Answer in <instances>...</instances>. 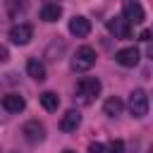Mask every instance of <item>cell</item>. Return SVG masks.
<instances>
[{"label":"cell","mask_w":153,"mask_h":153,"mask_svg":"<svg viewBox=\"0 0 153 153\" xmlns=\"http://www.w3.org/2000/svg\"><path fill=\"white\" fill-rule=\"evenodd\" d=\"M2 108L7 112H22L26 108V100L19 93H7V96H2Z\"/></svg>","instance_id":"cell-11"},{"label":"cell","mask_w":153,"mask_h":153,"mask_svg":"<svg viewBox=\"0 0 153 153\" xmlns=\"http://www.w3.org/2000/svg\"><path fill=\"white\" fill-rule=\"evenodd\" d=\"M93 65H96V50L91 45H81L76 50V55L72 57V69H76V72H86Z\"/></svg>","instance_id":"cell-2"},{"label":"cell","mask_w":153,"mask_h":153,"mask_svg":"<svg viewBox=\"0 0 153 153\" xmlns=\"http://www.w3.org/2000/svg\"><path fill=\"white\" fill-rule=\"evenodd\" d=\"M62 153H76V151H72V148H65V151H62Z\"/></svg>","instance_id":"cell-21"},{"label":"cell","mask_w":153,"mask_h":153,"mask_svg":"<svg viewBox=\"0 0 153 153\" xmlns=\"http://www.w3.org/2000/svg\"><path fill=\"white\" fill-rule=\"evenodd\" d=\"M7 57H10V53H7V48H5V45H0V62H5Z\"/></svg>","instance_id":"cell-19"},{"label":"cell","mask_w":153,"mask_h":153,"mask_svg":"<svg viewBox=\"0 0 153 153\" xmlns=\"http://www.w3.org/2000/svg\"><path fill=\"white\" fill-rule=\"evenodd\" d=\"M60 17H62V5H60V2H45V5L41 7V19H43V22L50 24V22H57Z\"/></svg>","instance_id":"cell-12"},{"label":"cell","mask_w":153,"mask_h":153,"mask_svg":"<svg viewBox=\"0 0 153 153\" xmlns=\"http://www.w3.org/2000/svg\"><path fill=\"white\" fill-rule=\"evenodd\" d=\"M129 115L136 120L148 115V93L143 88H134L129 93Z\"/></svg>","instance_id":"cell-1"},{"label":"cell","mask_w":153,"mask_h":153,"mask_svg":"<svg viewBox=\"0 0 153 153\" xmlns=\"http://www.w3.org/2000/svg\"><path fill=\"white\" fill-rule=\"evenodd\" d=\"M69 33L76 36V38H86V36L91 33V22H88L86 17H81V14L72 17V19H69Z\"/></svg>","instance_id":"cell-8"},{"label":"cell","mask_w":153,"mask_h":153,"mask_svg":"<svg viewBox=\"0 0 153 153\" xmlns=\"http://www.w3.org/2000/svg\"><path fill=\"white\" fill-rule=\"evenodd\" d=\"M122 10H124L122 17H124L129 24H141V22L146 19V12H143V7H141L139 0H122Z\"/></svg>","instance_id":"cell-4"},{"label":"cell","mask_w":153,"mask_h":153,"mask_svg":"<svg viewBox=\"0 0 153 153\" xmlns=\"http://www.w3.org/2000/svg\"><path fill=\"white\" fill-rule=\"evenodd\" d=\"M122 108H124V103H122L117 96H110V98L103 103V112H105L108 117H117V115L122 112Z\"/></svg>","instance_id":"cell-15"},{"label":"cell","mask_w":153,"mask_h":153,"mask_svg":"<svg viewBox=\"0 0 153 153\" xmlns=\"http://www.w3.org/2000/svg\"><path fill=\"white\" fill-rule=\"evenodd\" d=\"M139 57H141L139 48H122V50H117V55H115V60H117L122 67H136V65H139Z\"/></svg>","instance_id":"cell-9"},{"label":"cell","mask_w":153,"mask_h":153,"mask_svg":"<svg viewBox=\"0 0 153 153\" xmlns=\"http://www.w3.org/2000/svg\"><path fill=\"white\" fill-rule=\"evenodd\" d=\"M105 153H124V141L122 139H115L105 146Z\"/></svg>","instance_id":"cell-17"},{"label":"cell","mask_w":153,"mask_h":153,"mask_svg":"<svg viewBox=\"0 0 153 153\" xmlns=\"http://www.w3.org/2000/svg\"><path fill=\"white\" fill-rule=\"evenodd\" d=\"M108 31L115 38H131V24L124 17H112L108 19Z\"/></svg>","instance_id":"cell-7"},{"label":"cell","mask_w":153,"mask_h":153,"mask_svg":"<svg viewBox=\"0 0 153 153\" xmlns=\"http://www.w3.org/2000/svg\"><path fill=\"white\" fill-rule=\"evenodd\" d=\"M48 2H57V0H48Z\"/></svg>","instance_id":"cell-22"},{"label":"cell","mask_w":153,"mask_h":153,"mask_svg":"<svg viewBox=\"0 0 153 153\" xmlns=\"http://www.w3.org/2000/svg\"><path fill=\"white\" fill-rule=\"evenodd\" d=\"M22 134H24L26 141L38 143V141L45 139V127H43V122H38V120H29V122L22 127Z\"/></svg>","instance_id":"cell-6"},{"label":"cell","mask_w":153,"mask_h":153,"mask_svg":"<svg viewBox=\"0 0 153 153\" xmlns=\"http://www.w3.org/2000/svg\"><path fill=\"white\" fill-rule=\"evenodd\" d=\"M38 100H41V105H43L48 112H55V110L60 108V96L53 93V91H43V93L38 96Z\"/></svg>","instance_id":"cell-14"},{"label":"cell","mask_w":153,"mask_h":153,"mask_svg":"<svg viewBox=\"0 0 153 153\" xmlns=\"http://www.w3.org/2000/svg\"><path fill=\"white\" fill-rule=\"evenodd\" d=\"M141 41H151V31H141Z\"/></svg>","instance_id":"cell-20"},{"label":"cell","mask_w":153,"mask_h":153,"mask_svg":"<svg viewBox=\"0 0 153 153\" xmlns=\"http://www.w3.org/2000/svg\"><path fill=\"white\" fill-rule=\"evenodd\" d=\"M26 74H29L31 79H36V81H43V79H45V65L33 57V60L26 62Z\"/></svg>","instance_id":"cell-13"},{"label":"cell","mask_w":153,"mask_h":153,"mask_svg":"<svg viewBox=\"0 0 153 153\" xmlns=\"http://www.w3.org/2000/svg\"><path fill=\"white\" fill-rule=\"evenodd\" d=\"M88 153H105V146L100 141H93V143H88Z\"/></svg>","instance_id":"cell-18"},{"label":"cell","mask_w":153,"mask_h":153,"mask_svg":"<svg viewBox=\"0 0 153 153\" xmlns=\"http://www.w3.org/2000/svg\"><path fill=\"white\" fill-rule=\"evenodd\" d=\"M76 93L81 96L84 103H91V100L100 93V81H98L96 76H81V79L76 81Z\"/></svg>","instance_id":"cell-3"},{"label":"cell","mask_w":153,"mask_h":153,"mask_svg":"<svg viewBox=\"0 0 153 153\" xmlns=\"http://www.w3.org/2000/svg\"><path fill=\"white\" fill-rule=\"evenodd\" d=\"M81 124V115H79V110H67L65 115H62V120H60V129L62 131H76V127Z\"/></svg>","instance_id":"cell-10"},{"label":"cell","mask_w":153,"mask_h":153,"mask_svg":"<svg viewBox=\"0 0 153 153\" xmlns=\"http://www.w3.org/2000/svg\"><path fill=\"white\" fill-rule=\"evenodd\" d=\"M33 38V26L31 24H14L12 29H10V41L12 43H17V45H26L29 41Z\"/></svg>","instance_id":"cell-5"},{"label":"cell","mask_w":153,"mask_h":153,"mask_svg":"<svg viewBox=\"0 0 153 153\" xmlns=\"http://www.w3.org/2000/svg\"><path fill=\"white\" fill-rule=\"evenodd\" d=\"M5 10L10 17H19L26 10V0H5Z\"/></svg>","instance_id":"cell-16"}]
</instances>
